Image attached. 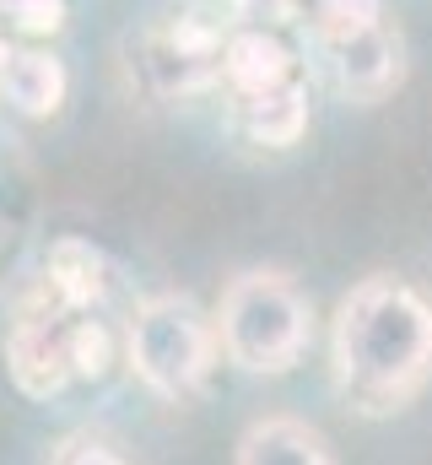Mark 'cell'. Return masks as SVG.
<instances>
[{
  "label": "cell",
  "mask_w": 432,
  "mask_h": 465,
  "mask_svg": "<svg viewBox=\"0 0 432 465\" xmlns=\"http://www.w3.org/2000/svg\"><path fill=\"white\" fill-rule=\"evenodd\" d=\"M329 379L362 417H395L432 384V303L406 276H362L329 320Z\"/></svg>",
  "instance_id": "cell-1"
},
{
  "label": "cell",
  "mask_w": 432,
  "mask_h": 465,
  "mask_svg": "<svg viewBox=\"0 0 432 465\" xmlns=\"http://www.w3.org/2000/svg\"><path fill=\"white\" fill-rule=\"evenodd\" d=\"M309 336H314V303L287 271L254 265V271H238L221 287L216 341H221V357L232 368H243V373H292L309 351Z\"/></svg>",
  "instance_id": "cell-2"
},
{
  "label": "cell",
  "mask_w": 432,
  "mask_h": 465,
  "mask_svg": "<svg viewBox=\"0 0 432 465\" xmlns=\"http://www.w3.org/2000/svg\"><path fill=\"white\" fill-rule=\"evenodd\" d=\"M216 314H206L190 292H157L135 303L124 325V362L130 373L168 406L195 401L216 373Z\"/></svg>",
  "instance_id": "cell-3"
},
{
  "label": "cell",
  "mask_w": 432,
  "mask_h": 465,
  "mask_svg": "<svg viewBox=\"0 0 432 465\" xmlns=\"http://www.w3.org/2000/svg\"><path fill=\"white\" fill-rule=\"evenodd\" d=\"M227 16L216 11H179L141 33L135 71L152 98H201L221 87V49H227Z\"/></svg>",
  "instance_id": "cell-4"
},
{
  "label": "cell",
  "mask_w": 432,
  "mask_h": 465,
  "mask_svg": "<svg viewBox=\"0 0 432 465\" xmlns=\"http://www.w3.org/2000/svg\"><path fill=\"white\" fill-rule=\"evenodd\" d=\"M76 320L82 314L27 292V303L16 309L11 336H5V368L22 395L49 401L65 384H76Z\"/></svg>",
  "instance_id": "cell-5"
},
{
  "label": "cell",
  "mask_w": 432,
  "mask_h": 465,
  "mask_svg": "<svg viewBox=\"0 0 432 465\" xmlns=\"http://www.w3.org/2000/svg\"><path fill=\"white\" fill-rule=\"evenodd\" d=\"M319 65L346 104L373 109L389 93H400V82H406V38L384 16L378 27H362L346 38H319Z\"/></svg>",
  "instance_id": "cell-6"
},
{
  "label": "cell",
  "mask_w": 432,
  "mask_h": 465,
  "mask_svg": "<svg viewBox=\"0 0 432 465\" xmlns=\"http://www.w3.org/2000/svg\"><path fill=\"white\" fill-rule=\"evenodd\" d=\"M287 82H303V60L292 54V44L281 33H270L265 22H243L227 33V49H221V93L227 98L276 93Z\"/></svg>",
  "instance_id": "cell-7"
},
{
  "label": "cell",
  "mask_w": 432,
  "mask_h": 465,
  "mask_svg": "<svg viewBox=\"0 0 432 465\" xmlns=\"http://www.w3.org/2000/svg\"><path fill=\"white\" fill-rule=\"evenodd\" d=\"M108 287H113V265H108L103 249L87 243V238H60V243L44 254V271H38V282H33L38 298L60 303V309H71V314L103 309Z\"/></svg>",
  "instance_id": "cell-8"
},
{
  "label": "cell",
  "mask_w": 432,
  "mask_h": 465,
  "mask_svg": "<svg viewBox=\"0 0 432 465\" xmlns=\"http://www.w3.org/2000/svg\"><path fill=\"white\" fill-rule=\"evenodd\" d=\"M71 76L44 49H11L0 44V104L22 119H49L65 109Z\"/></svg>",
  "instance_id": "cell-9"
},
{
  "label": "cell",
  "mask_w": 432,
  "mask_h": 465,
  "mask_svg": "<svg viewBox=\"0 0 432 465\" xmlns=\"http://www.w3.org/2000/svg\"><path fill=\"white\" fill-rule=\"evenodd\" d=\"M227 114H232V130H238L249 146L287 152V146H298L303 130H309V76H303V82H287V87H276V93L227 98Z\"/></svg>",
  "instance_id": "cell-10"
},
{
  "label": "cell",
  "mask_w": 432,
  "mask_h": 465,
  "mask_svg": "<svg viewBox=\"0 0 432 465\" xmlns=\"http://www.w3.org/2000/svg\"><path fill=\"white\" fill-rule=\"evenodd\" d=\"M232 465H335V450L303 417H260L238 439V460Z\"/></svg>",
  "instance_id": "cell-11"
},
{
  "label": "cell",
  "mask_w": 432,
  "mask_h": 465,
  "mask_svg": "<svg viewBox=\"0 0 432 465\" xmlns=\"http://www.w3.org/2000/svg\"><path fill=\"white\" fill-rule=\"evenodd\" d=\"M314 38H346L384 22V0H309Z\"/></svg>",
  "instance_id": "cell-12"
},
{
  "label": "cell",
  "mask_w": 432,
  "mask_h": 465,
  "mask_svg": "<svg viewBox=\"0 0 432 465\" xmlns=\"http://www.w3.org/2000/svg\"><path fill=\"white\" fill-rule=\"evenodd\" d=\"M119 362V347H113V331H108V320L93 309V314H82L76 320V379H108V368Z\"/></svg>",
  "instance_id": "cell-13"
},
{
  "label": "cell",
  "mask_w": 432,
  "mask_h": 465,
  "mask_svg": "<svg viewBox=\"0 0 432 465\" xmlns=\"http://www.w3.org/2000/svg\"><path fill=\"white\" fill-rule=\"evenodd\" d=\"M0 27L22 38H54L65 27V0H0Z\"/></svg>",
  "instance_id": "cell-14"
},
{
  "label": "cell",
  "mask_w": 432,
  "mask_h": 465,
  "mask_svg": "<svg viewBox=\"0 0 432 465\" xmlns=\"http://www.w3.org/2000/svg\"><path fill=\"white\" fill-rule=\"evenodd\" d=\"M54 465H124V460L108 444H98V439H71V444H60Z\"/></svg>",
  "instance_id": "cell-15"
}]
</instances>
